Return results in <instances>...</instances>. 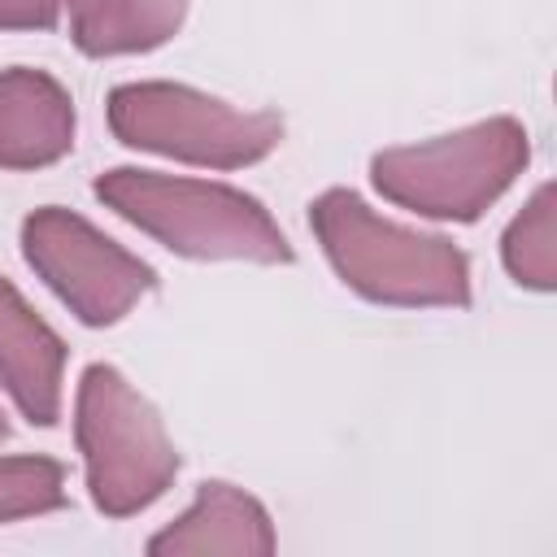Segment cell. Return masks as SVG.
Wrapping results in <instances>:
<instances>
[{
	"label": "cell",
	"instance_id": "obj_1",
	"mask_svg": "<svg viewBox=\"0 0 557 557\" xmlns=\"http://www.w3.org/2000/svg\"><path fill=\"white\" fill-rule=\"evenodd\" d=\"M309 226L318 231L335 274L366 300L409 309L470 300V265L461 248L379 218L344 187H331L309 205Z\"/></svg>",
	"mask_w": 557,
	"mask_h": 557
},
{
	"label": "cell",
	"instance_id": "obj_2",
	"mask_svg": "<svg viewBox=\"0 0 557 557\" xmlns=\"http://www.w3.org/2000/svg\"><path fill=\"white\" fill-rule=\"evenodd\" d=\"M96 196L170 252L200 261H292L278 222L235 187L122 165L96 178Z\"/></svg>",
	"mask_w": 557,
	"mask_h": 557
},
{
	"label": "cell",
	"instance_id": "obj_3",
	"mask_svg": "<svg viewBox=\"0 0 557 557\" xmlns=\"http://www.w3.org/2000/svg\"><path fill=\"white\" fill-rule=\"evenodd\" d=\"M74 409V435L96 509L109 518H126L152 505L178 470V453L157 409L113 366L83 370Z\"/></svg>",
	"mask_w": 557,
	"mask_h": 557
},
{
	"label": "cell",
	"instance_id": "obj_4",
	"mask_svg": "<svg viewBox=\"0 0 557 557\" xmlns=\"http://www.w3.org/2000/svg\"><path fill=\"white\" fill-rule=\"evenodd\" d=\"M527 165V131L513 117H487L457 135L387 148L370 161L374 187L426 218L474 222Z\"/></svg>",
	"mask_w": 557,
	"mask_h": 557
},
{
	"label": "cell",
	"instance_id": "obj_5",
	"mask_svg": "<svg viewBox=\"0 0 557 557\" xmlns=\"http://www.w3.org/2000/svg\"><path fill=\"white\" fill-rule=\"evenodd\" d=\"M109 126L122 144L178 157L191 165L239 170L270 157L283 117L270 109H235L183 83H122L109 91Z\"/></svg>",
	"mask_w": 557,
	"mask_h": 557
},
{
	"label": "cell",
	"instance_id": "obj_6",
	"mask_svg": "<svg viewBox=\"0 0 557 557\" xmlns=\"http://www.w3.org/2000/svg\"><path fill=\"white\" fill-rule=\"evenodd\" d=\"M22 252L30 270L74 309L87 326H109L131 313V305L152 292L157 274L135 252L100 235L87 218L70 209H35L22 222Z\"/></svg>",
	"mask_w": 557,
	"mask_h": 557
},
{
	"label": "cell",
	"instance_id": "obj_7",
	"mask_svg": "<svg viewBox=\"0 0 557 557\" xmlns=\"http://www.w3.org/2000/svg\"><path fill=\"white\" fill-rule=\"evenodd\" d=\"M61 335L17 296L9 278H0V383L13 405L39 426H52L61 418Z\"/></svg>",
	"mask_w": 557,
	"mask_h": 557
},
{
	"label": "cell",
	"instance_id": "obj_8",
	"mask_svg": "<svg viewBox=\"0 0 557 557\" xmlns=\"http://www.w3.org/2000/svg\"><path fill=\"white\" fill-rule=\"evenodd\" d=\"M74 144V100L44 74L13 65L0 74V165L39 170L70 152Z\"/></svg>",
	"mask_w": 557,
	"mask_h": 557
},
{
	"label": "cell",
	"instance_id": "obj_9",
	"mask_svg": "<svg viewBox=\"0 0 557 557\" xmlns=\"http://www.w3.org/2000/svg\"><path fill=\"white\" fill-rule=\"evenodd\" d=\"M148 553H274L270 513L231 483H200L196 505L148 540Z\"/></svg>",
	"mask_w": 557,
	"mask_h": 557
},
{
	"label": "cell",
	"instance_id": "obj_10",
	"mask_svg": "<svg viewBox=\"0 0 557 557\" xmlns=\"http://www.w3.org/2000/svg\"><path fill=\"white\" fill-rule=\"evenodd\" d=\"M187 0H70V35L87 57L148 52L183 26Z\"/></svg>",
	"mask_w": 557,
	"mask_h": 557
},
{
	"label": "cell",
	"instance_id": "obj_11",
	"mask_svg": "<svg viewBox=\"0 0 557 557\" xmlns=\"http://www.w3.org/2000/svg\"><path fill=\"white\" fill-rule=\"evenodd\" d=\"M505 270L535 292H553L557 283V244H553V183H544L527 209L505 231Z\"/></svg>",
	"mask_w": 557,
	"mask_h": 557
},
{
	"label": "cell",
	"instance_id": "obj_12",
	"mask_svg": "<svg viewBox=\"0 0 557 557\" xmlns=\"http://www.w3.org/2000/svg\"><path fill=\"white\" fill-rule=\"evenodd\" d=\"M65 505V470L52 457H0V522Z\"/></svg>",
	"mask_w": 557,
	"mask_h": 557
},
{
	"label": "cell",
	"instance_id": "obj_13",
	"mask_svg": "<svg viewBox=\"0 0 557 557\" xmlns=\"http://www.w3.org/2000/svg\"><path fill=\"white\" fill-rule=\"evenodd\" d=\"M65 0H0V30H48Z\"/></svg>",
	"mask_w": 557,
	"mask_h": 557
},
{
	"label": "cell",
	"instance_id": "obj_14",
	"mask_svg": "<svg viewBox=\"0 0 557 557\" xmlns=\"http://www.w3.org/2000/svg\"><path fill=\"white\" fill-rule=\"evenodd\" d=\"M4 431H9V422H4V413H0V435H4Z\"/></svg>",
	"mask_w": 557,
	"mask_h": 557
}]
</instances>
